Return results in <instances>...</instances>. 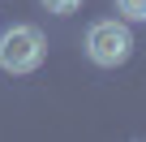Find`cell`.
<instances>
[{"label": "cell", "mask_w": 146, "mask_h": 142, "mask_svg": "<svg viewBox=\"0 0 146 142\" xmlns=\"http://www.w3.org/2000/svg\"><path fill=\"white\" fill-rule=\"evenodd\" d=\"M47 56V39L39 26H9L0 35V69L5 73H35Z\"/></svg>", "instance_id": "obj_1"}, {"label": "cell", "mask_w": 146, "mask_h": 142, "mask_svg": "<svg viewBox=\"0 0 146 142\" xmlns=\"http://www.w3.org/2000/svg\"><path fill=\"white\" fill-rule=\"evenodd\" d=\"M86 56H90L99 69H116V65H125V60L133 56V35H129V26L116 22V17L95 22V26L86 30Z\"/></svg>", "instance_id": "obj_2"}, {"label": "cell", "mask_w": 146, "mask_h": 142, "mask_svg": "<svg viewBox=\"0 0 146 142\" xmlns=\"http://www.w3.org/2000/svg\"><path fill=\"white\" fill-rule=\"evenodd\" d=\"M116 9H120L129 22H146V0H116Z\"/></svg>", "instance_id": "obj_3"}, {"label": "cell", "mask_w": 146, "mask_h": 142, "mask_svg": "<svg viewBox=\"0 0 146 142\" xmlns=\"http://www.w3.org/2000/svg\"><path fill=\"white\" fill-rule=\"evenodd\" d=\"M43 9L64 17V13H73V9H82V0H43Z\"/></svg>", "instance_id": "obj_4"}]
</instances>
